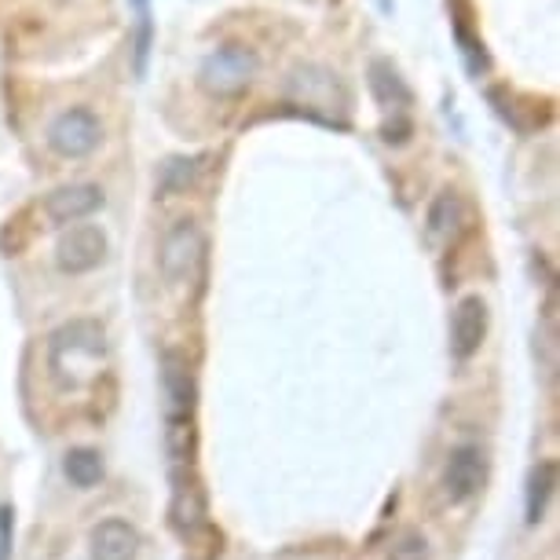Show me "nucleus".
<instances>
[{
	"instance_id": "f257e3e1",
	"label": "nucleus",
	"mask_w": 560,
	"mask_h": 560,
	"mask_svg": "<svg viewBox=\"0 0 560 560\" xmlns=\"http://www.w3.org/2000/svg\"><path fill=\"white\" fill-rule=\"evenodd\" d=\"M107 334L96 319H73L48 341V370L62 388H84L103 374Z\"/></svg>"
},
{
	"instance_id": "f03ea898",
	"label": "nucleus",
	"mask_w": 560,
	"mask_h": 560,
	"mask_svg": "<svg viewBox=\"0 0 560 560\" xmlns=\"http://www.w3.org/2000/svg\"><path fill=\"white\" fill-rule=\"evenodd\" d=\"M260 70V59L257 51L246 48V45H224L217 51H209L202 70H198V81H202V89L209 96H238V92L249 89V81L257 78Z\"/></svg>"
},
{
	"instance_id": "7ed1b4c3",
	"label": "nucleus",
	"mask_w": 560,
	"mask_h": 560,
	"mask_svg": "<svg viewBox=\"0 0 560 560\" xmlns=\"http://www.w3.org/2000/svg\"><path fill=\"white\" fill-rule=\"evenodd\" d=\"M202 257H206L202 228H198L195 220H179V224L162 238V249H158V268H162L165 282L184 287V282H191L198 275V268H202Z\"/></svg>"
},
{
	"instance_id": "20e7f679",
	"label": "nucleus",
	"mask_w": 560,
	"mask_h": 560,
	"mask_svg": "<svg viewBox=\"0 0 560 560\" xmlns=\"http://www.w3.org/2000/svg\"><path fill=\"white\" fill-rule=\"evenodd\" d=\"M103 140V125L89 107H70L62 110L48 129V143L51 151L62 158H84L92 154Z\"/></svg>"
},
{
	"instance_id": "39448f33",
	"label": "nucleus",
	"mask_w": 560,
	"mask_h": 560,
	"mask_svg": "<svg viewBox=\"0 0 560 560\" xmlns=\"http://www.w3.org/2000/svg\"><path fill=\"white\" fill-rule=\"evenodd\" d=\"M103 257H107V235H103L96 224L70 228L56 246V260L67 275H84V271L100 268Z\"/></svg>"
},
{
	"instance_id": "423d86ee",
	"label": "nucleus",
	"mask_w": 560,
	"mask_h": 560,
	"mask_svg": "<svg viewBox=\"0 0 560 560\" xmlns=\"http://www.w3.org/2000/svg\"><path fill=\"white\" fill-rule=\"evenodd\" d=\"M483 337H488V304L480 298H462L451 319V348L458 359H469L480 352Z\"/></svg>"
},
{
	"instance_id": "0eeeda50",
	"label": "nucleus",
	"mask_w": 560,
	"mask_h": 560,
	"mask_svg": "<svg viewBox=\"0 0 560 560\" xmlns=\"http://www.w3.org/2000/svg\"><path fill=\"white\" fill-rule=\"evenodd\" d=\"M96 209H103V191L96 184H70L45 198V213L51 224H78Z\"/></svg>"
},
{
	"instance_id": "6e6552de",
	"label": "nucleus",
	"mask_w": 560,
	"mask_h": 560,
	"mask_svg": "<svg viewBox=\"0 0 560 560\" xmlns=\"http://www.w3.org/2000/svg\"><path fill=\"white\" fill-rule=\"evenodd\" d=\"M89 546H92V560H136V553H140V535L121 516H107V521L92 527Z\"/></svg>"
},
{
	"instance_id": "1a4fd4ad",
	"label": "nucleus",
	"mask_w": 560,
	"mask_h": 560,
	"mask_svg": "<svg viewBox=\"0 0 560 560\" xmlns=\"http://www.w3.org/2000/svg\"><path fill=\"white\" fill-rule=\"evenodd\" d=\"M443 488L451 502H469L483 488V454L477 447H454L447 472H443Z\"/></svg>"
},
{
	"instance_id": "9d476101",
	"label": "nucleus",
	"mask_w": 560,
	"mask_h": 560,
	"mask_svg": "<svg viewBox=\"0 0 560 560\" xmlns=\"http://www.w3.org/2000/svg\"><path fill=\"white\" fill-rule=\"evenodd\" d=\"M451 19H454V37H458L462 59H465V67H469V73H472V78L488 73L491 56H488V48H483V37H477L469 30V19H472L469 0H451Z\"/></svg>"
},
{
	"instance_id": "9b49d317",
	"label": "nucleus",
	"mask_w": 560,
	"mask_h": 560,
	"mask_svg": "<svg viewBox=\"0 0 560 560\" xmlns=\"http://www.w3.org/2000/svg\"><path fill=\"white\" fill-rule=\"evenodd\" d=\"M162 388H165V410L168 418H187L191 415V374H187V363L176 352H168L162 359Z\"/></svg>"
},
{
	"instance_id": "f8f14e48",
	"label": "nucleus",
	"mask_w": 560,
	"mask_h": 560,
	"mask_svg": "<svg viewBox=\"0 0 560 560\" xmlns=\"http://www.w3.org/2000/svg\"><path fill=\"white\" fill-rule=\"evenodd\" d=\"M557 488V465L553 462H538L532 469V477H527V505H524V521L527 524H538L546 513V502L549 494Z\"/></svg>"
},
{
	"instance_id": "ddd939ff",
	"label": "nucleus",
	"mask_w": 560,
	"mask_h": 560,
	"mask_svg": "<svg viewBox=\"0 0 560 560\" xmlns=\"http://www.w3.org/2000/svg\"><path fill=\"white\" fill-rule=\"evenodd\" d=\"M462 198L454 195V191H443V195H436V202L429 206V238H436V242H443V238H451L454 231H458V224H462Z\"/></svg>"
},
{
	"instance_id": "4468645a",
	"label": "nucleus",
	"mask_w": 560,
	"mask_h": 560,
	"mask_svg": "<svg viewBox=\"0 0 560 560\" xmlns=\"http://www.w3.org/2000/svg\"><path fill=\"white\" fill-rule=\"evenodd\" d=\"M370 84H374V96L385 103V107H396V103H410V92H407V84L404 78L396 73L393 62H385V59H377L374 67H370Z\"/></svg>"
},
{
	"instance_id": "2eb2a0df",
	"label": "nucleus",
	"mask_w": 560,
	"mask_h": 560,
	"mask_svg": "<svg viewBox=\"0 0 560 560\" xmlns=\"http://www.w3.org/2000/svg\"><path fill=\"white\" fill-rule=\"evenodd\" d=\"M67 477H70L73 488H96V483L103 480V458L89 447L70 451L67 454Z\"/></svg>"
},
{
	"instance_id": "dca6fc26",
	"label": "nucleus",
	"mask_w": 560,
	"mask_h": 560,
	"mask_svg": "<svg viewBox=\"0 0 560 560\" xmlns=\"http://www.w3.org/2000/svg\"><path fill=\"white\" fill-rule=\"evenodd\" d=\"M388 560H429V542L421 532H404L388 549Z\"/></svg>"
},
{
	"instance_id": "f3484780",
	"label": "nucleus",
	"mask_w": 560,
	"mask_h": 560,
	"mask_svg": "<svg viewBox=\"0 0 560 560\" xmlns=\"http://www.w3.org/2000/svg\"><path fill=\"white\" fill-rule=\"evenodd\" d=\"M140 37H136V73L147 70V51H151V19H147V12L140 15Z\"/></svg>"
}]
</instances>
